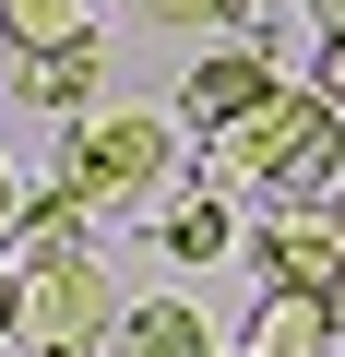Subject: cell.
Instances as JSON below:
<instances>
[{"mask_svg": "<svg viewBox=\"0 0 345 357\" xmlns=\"http://www.w3.org/2000/svg\"><path fill=\"white\" fill-rule=\"evenodd\" d=\"M286 84H274V48H250V36H227V48H203L191 60V84H179V107H191V131H238V119H262Z\"/></svg>", "mask_w": 345, "mask_h": 357, "instance_id": "cell-5", "label": "cell"}, {"mask_svg": "<svg viewBox=\"0 0 345 357\" xmlns=\"http://www.w3.org/2000/svg\"><path fill=\"white\" fill-rule=\"evenodd\" d=\"M0 36H13L24 60H48V48H84V36H95V0H0Z\"/></svg>", "mask_w": 345, "mask_h": 357, "instance_id": "cell-10", "label": "cell"}, {"mask_svg": "<svg viewBox=\"0 0 345 357\" xmlns=\"http://www.w3.org/2000/svg\"><path fill=\"white\" fill-rule=\"evenodd\" d=\"M167 167H179V131H167L155 107H107V119H72L60 191H72L84 215H131V203L167 191Z\"/></svg>", "mask_w": 345, "mask_h": 357, "instance_id": "cell-2", "label": "cell"}, {"mask_svg": "<svg viewBox=\"0 0 345 357\" xmlns=\"http://www.w3.org/2000/svg\"><path fill=\"white\" fill-rule=\"evenodd\" d=\"M250 286H309V298H333V286H345V227H333V203H274V227L250 238Z\"/></svg>", "mask_w": 345, "mask_h": 357, "instance_id": "cell-4", "label": "cell"}, {"mask_svg": "<svg viewBox=\"0 0 345 357\" xmlns=\"http://www.w3.org/2000/svg\"><path fill=\"white\" fill-rule=\"evenodd\" d=\"M0 345H24V274H0Z\"/></svg>", "mask_w": 345, "mask_h": 357, "instance_id": "cell-13", "label": "cell"}, {"mask_svg": "<svg viewBox=\"0 0 345 357\" xmlns=\"http://www.w3.org/2000/svg\"><path fill=\"white\" fill-rule=\"evenodd\" d=\"M333 227H345V191H333Z\"/></svg>", "mask_w": 345, "mask_h": 357, "instance_id": "cell-18", "label": "cell"}, {"mask_svg": "<svg viewBox=\"0 0 345 357\" xmlns=\"http://www.w3.org/2000/svg\"><path fill=\"white\" fill-rule=\"evenodd\" d=\"M95 84H107V48L84 36V48H48V60H24V107H60V119H84L95 107Z\"/></svg>", "mask_w": 345, "mask_h": 357, "instance_id": "cell-9", "label": "cell"}, {"mask_svg": "<svg viewBox=\"0 0 345 357\" xmlns=\"http://www.w3.org/2000/svg\"><path fill=\"white\" fill-rule=\"evenodd\" d=\"M107 357H227V345H215V321L191 298H143V310H119Z\"/></svg>", "mask_w": 345, "mask_h": 357, "instance_id": "cell-6", "label": "cell"}, {"mask_svg": "<svg viewBox=\"0 0 345 357\" xmlns=\"http://www.w3.org/2000/svg\"><path fill=\"white\" fill-rule=\"evenodd\" d=\"M24 227V191H13V167H0V238H13Z\"/></svg>", "mask_w": 345, "mask_h": 357, "instance_id": "cell-15", "label": "cell"}, {"mask_svg": "<svg viewBox=\"0 0 345 357\" xmlns=\"http://www.w3.org/2000/svg\"><path fill=\"white\" fill-rule=\"evenodd\" d=\"M309 13H321V36H345V0H309Z\"/></svg>", "mask_w": 345, "mask_h": 357, "instance_id": "cell-16", "label": "cell"}, {"mask_svg": "<svg viewBox=\"0 0 345 357\" xmlns=\"http://www.w3.org/2000/svg\"><path fill=\"white\" fill-rule=\"evenodd\" d=\"M215 178H250L274 203H333L345 191V107L333 96H274L262 119H238L215 143Z\"/></svg>", "mask_w": 345, "mask_h": 357, "instance_id": "cell-1", "label": "cell"}, {"mask_svg": "<svg viewBox=\"0 0 345 357\" xmlns=\"http://www.w3.org/2000/svg\"><path fill=\"white\" fill-rule=\"evenodd\" d=\"M107 333H119V286H107L95 250L24 274V357H95Z\"/></svg>", "mask_w": 345, "mask_h": 357, "instance_id": "cell-3", "label": "cell"}, {"mask_svg": "<svg viewBox=\"0 0 345 357\" xmlns=\"http://www.w3.org/2000/svg\"><path fill=\"white\" fill-rule=\"evenodd\" d=\"M309 96H333V107H345V36H321V84H309Z\"/></svg>", "mask_w": 345, "mask_h": 357, "instance_id": "cell-14", "label": "cell"}, {"mask_svg": "<svg viewBox=\"0 0 345 357\" xmlns=\"http://www.w3.org/2000/svg\"><path fill=\"white\" fill-rule=\"evenodd\" d=\"M321 345H333V298H309V286L250 298V357H321Z\"/></svg>", "mask_w": 345, "mask_h": 357, "instance_id": "cell-7", "label": "cell"}, {"mask_svg": "<svg viewBox=\"0 0 345 357\" xmlns=\"http://www.w3.org/2000/svg\"><path fill=\"white\" fill-rule=\"evenodd\" d=\"M155 24L167 36H250L262 13H250V0H155Z\"/></svg>", "mask_w": 345, "mask_h": 357, "instance_id": "cell-12", "label": "cell"}, {"mask_svg": "<svg viewBox=\"0 0 345 357\" xmlns=\"http://www.w3.org/2000/svg\"><path fill=\"white\" fill-rule=\"evenodd\" d=\"M333 333H345V286H333Z\"/></svg>", "mask_w": 345, "mask_h": 357, "instance_id": "cell-17", "label": "cell"}, {"mask_svg": "<svg viewBox=\"0 0 345 357\" xmlns=\"http://www.w3.org/2000/svg\"><path fill=\"white\" fill-rule=\"evenodd\" d=\"M250 13H274V0H250Z\"/></svg>", "mask_w": 345, "mask_h": 357, "instance_id": "cell-19", "label": "cell"}, {"mask_svg": "<svg viewBox=\"0 0 345 357\" xmlns=\"http://www.w3.org/2000/svg\"><path fill=\"white\" fill-rule=\"evenodd\" d=\"M238 357H250V345H238Z\"/></svg>", "mask_w": 345, "mask_h": 357, "instance_id": "cell-20", "label": "cell"}, {"mask_svg": "<svg viewBox=\"0 0 345 357\" xmlns=\"http://www.w3.org/2000/svg\"><path fill=\"white\" fill-rule=\"evenodd\" d=\"M84 227H95V215H84L72 191H48V203H24V227H13V250H24V274H36V262H72V250H84Z\"/></svg>", "mask_w": 345, "mask_h": 357, "instance_id": "cell-11", "label": "cell"}, {"mask_svg": "<svg viewBox=\"0 0 345 357\" xmlns=\"http://www.w3.org/2000/svg\"><path fill=\"white\" fill-rule=\"evenodd\" d=\"M155 250H167V262H227V250H250V238L227 227L215 191H167V203H155Z\"/></svg>", "mask_w": 345, "mask_h": 357, "instance_id": "cell-8", "label": "cell"}]
</instances>
